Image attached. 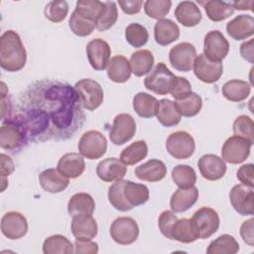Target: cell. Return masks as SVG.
<instances>
[{
    "mask_svg": "<svg viewBox=\"0 0 254 254\" xmlns=\"http://www.w3.org/2000/svg\"><path fill=\"white\" fill-rule=\"evenodd\" d=\"M27 62L26 49L20 36L13 30L4 32L0 37V65L14 72L21 70Z\"/></svg>",
    "mask_w": 254,
    "mask_h": 254,
    "instance_id": "obj_1",
    "label": "cell"
},
{
    "mask_svg": "<svg viewBox=\"0 0 254 254\" xmlns=\"http://www.w3.org/2000/svg\"><path fill=\"white\" fill-rule=\"evenodd\" d=\"M80 106L88 111L97 109L103 102L104 93L101 85L90 78L78 80L74 85Z\"/></svg>",
    "mask_w": 254,
    "mask_h": 254,
    "instance_id": "obj_2",
    "label": "cell"
},
{
    "mask_svg": "<svg viewBox=\"0 0 254 254\" xmlns=\"http://www.w3.org/2000/svg\"><path fill=\"white\" fill-rule=\"evenodd\" d=\"M176 75L164 63H158L153 70L145 77L144 85L147 89L159 95L170 93Z\"/></svg>",
    "mask_w": 254,
    "mask_h": 254,
    "instance_id": "obj_3",
    "label": "cell"
},
{
    "mask_svg": "<svg viewBox=\"0 0 254 254\" xmlns=\"http://www.w3.org/2000/svg\"><path fill=\"white\" fill-rule=\"evenodd\" d=\"M77 149L82 157L89 160L101 158L107 150V141L105 136L97 130H89L80 137Z\"/></svg>",
    "mask_w": 254,
    "mask_h": 254,
    "instance_id": "obj_4",
    "label": "cell"
},
{
    "mask_svg": "<svg viewBox=\"0 0 254 254\" xmlns=\"http://www.w3.org/2000/svg\"><path fill=\"white\" fill-rule=\"evenodd\" d=\"M198 239H206L214 234L220 224L218 213L211 207L203 206L196 210L190 218Z\"/></svg>",
    "mask_w": 254,
    "mask_h": 254,
    "instance_id": "obj_5",
    "label": "cell"
},
{
    "mask_svg": "<svg viewBox=\"0 0 254 254\" xmlns=\"http://www.w3.org/2000/svg\"><path fill=\"white\" fill-rule=\"evenodd\" d=\"M110 235L116 243L130 245L139 237V226L132 217L120 216L111 223Z\"/></svg>",
    "mask_w": 254,
    "mask_h": 254,
    "instance_id": "obj_6",
    "label": "cell"
},
{
    "mask_svg": "<svg viewBox=\"0 0 254 254\" xmlns=\"http://www.w3.org/2000/svg\"><path fill=\"white\" fill-rule=\"evenodd\" d=\"M166 149L175 159H188L194 153L195 143L190 134L186 131H177L169 135L166 140Z\"/></svg>",
    "mask_w": 254,
    "mask_h": 254,
    "instance_id": "obj_7",
    "label": "cell"
},
{
    "mask_svg": "<svg viewBox=\"0 0 254 254\" xmlns=\"http://www.w3.org/2000/svg\"><path fill=\"white\" fill-rule=\"evenodd\" d=\"M252 144L239 136L229 137L221 149V159L229 164L243 163L250 155Z\"/></svg>",
    "mask_w": 254,
    "mask_h": 254,
    "instance_id": "obj_8",
    "label": "cell"
},
{
    "mask_svg": "<svg viewBox=\"0 0 254 254\" xmlns=\"http://www.w3.org/2000/svg\"><path fill=\"white\" fill-rule=\"evenodd\" d=\"M28 138L22 126L15 120L7 118L3 120L0 128V147L4 150L14 151L19 149Z\"/></svg>",
    "mask_w": 254,
    "mask_h": 254,
    "instance_id": "obj_9",
    "label": "cell"
},
{
    "mask_svg": "<svg viewBox=\"0 0 254 254\" xmlns=\"http://www.w3.org/2000/svg\"><path fill=\"white\" fill-rule=\"evenodd\" d=\"M196 57V50L194 46L188 42L176 45L169 53L171 65L175 69L183 72H188L192 69Z\"/></svg>",
    "mask_w": 254,
    "mask_h": 254,
    "instance_id": "obj_10",
    "label": "cell"
},
{
    "mask_svg": "<svg viewBox=\"0 0 254 254\" xmlns=\"http://www.w3.org/2000/svg\"><path fill=\"white\" fill-rule=\"evenodd\" d=\"M136 133V122L128 113L115 116L109 132V139L114 145H123L130 141Z\"/></svg>",
    "mask_w": 254,
    "mask_h": 254,
    "instance_id": "obj_11",
    "label": "cell"
},
{
    "mask_svg": "<svg viewBox=\"0 0 254 254\" xmlns=\"http://www.w3.org/2000/svg\"><path fill=\"white\" fill-rule=\"evenodd\" d=\"M229 52V43L218 30L210 31L204 36L203 55L212 62L221 63Z\"/></svg>",
    "mask_w": 254,
    "mask_h": 254,
    "instance_id": "obj_12",
    "label": "cell"
},
{
    "mask_svg": "<svg viewBox=\"0 0 254 254\" xmlns=\"http://www.w3.org/2000/svg\"><path fill=\"white\" fill-rule=\"evenodd\" d=\"M229 200L234 210L240 215H253L254 192L253 188L242 184L235 185L229 193Z\"/></svg>",
    "mask_w": 254,
    "mask_h": 254,
    "instance_id": "obj_13",
    "label": "cell"
},
{
    "mask_svg": "<svg viewBox=\"0 0 254 254\" xmlns=\"http://www.w3.org/2000/svg\"><path fill=\"white\" fill-rule=\"evenodd\" d=\"M192 68L194 75L205 83L216 82L223 73L222 64L208 60L203 54L196 57Z\"/></svg>",
    "mask_w": 254,
    "mask_h": 254,
    "instance_id": "obj_14",
    "label": "cell"
},
{
    "mask_svg": "<svg viewBox=\"0 0 254 254\" xmlns=\"http://www.w3.org/2000/svg\"><path fill=\"white\" fill-rule=\"evenodd\" d=\"M86 55L93 69L103 70L110 61L111 49L107 42L100 38H96L87 44Z\"/></svg>",
    "mask_w": 254,
    "mask_h": 254,
    "instance_id": "obj_15",
    "label": "cell"
},
{
    "mask_svg": "<svg viewBox=\"0 0 254 254\" xmlns=\"http://www.w3.org/2000/svg\"><path fill=\"white\" fill-rule=\"evenodd\" d=\"M1 231L8 239H20L28 231L26 217L18 211H9L1 218Z\"/></svg>",
    "mask_w": 254,
    "mask_h": 254,
    "instance_id": "obj_16",
    "label": "cell"
},
{
    "mask_svg": "<svg viewBox=\"0 0 254 254\" xmlns=\"http://www.w3.org/2000/svg\"><path fill=\"white\" fill-rule=\"evenodd\" d=\"M200 175L207 181H217L226 173L225 162L214 154H205L197 162Z\"/></svg>",
    "mask_w": 254,
    "mask_h": 254,
    "instance_id": "obj_17",
    "label": "cell"
},
{
    "mask_svg": "<svg viewBox=\"0 0 254 254\" xmlns=\"http://www.w3.org/2000/svg\"><path fill=\"white\" fill-rule=\"evenodd\" d=\"M70 229L76 240H92L97 235V222L91 214L74 215L72 216Z\"/></svg>",
    "mask_w": 254,
    "mask_h": 254,
    "instance_id": "obj_18",
    "label": "cell"
},
{
    "mask_svg": "<svg viewBox=\"0 0 254 254\" xmlns=\"http://www.w3.org/2000/svg\"><path fill=\"white\" fill-rule=\"evenodd\" d=\"M126 165L117 158H106L100 161L96 167L98 178L105 183L122 180L126 175Z\"/></svg>",
    "mask_w": 254,
    "mask_h": 254,
    "instance_id": "obj_19",
    "label": "cell"
},
{
    "mask_svg": "<svg viewBox=\"0 0 254 254\" xmlns=\"http://www.w3.org/2000/svg\"><path fill=\"white\" fill-rule=\"evenodd\" d=\"M39 183L42 189L51 193H58L64 190L68 185V178L62 175L58 169H47L39 175Z\"/></svg>",
    "mask_w": 254,
    "mask_h": 254,
    "instance_id": "obj_20",
    "label": "cell"
},
{
    "mask_svg": "<svg viewBox=\"0 0 254 254\" xmlns=\"http://www.w3.org/2000/svg\"><path fill=\"white\" fill-rule=\"evenodd\" d=\"M198 199V190L192 186L190 188H179L171 196L170 206L175 213L185 212L190 209Z\"/></svg>",
    "mask_w": 254,
    "mask_h": 254,
    "instance_id": "obj_21",
    "label": "cell"
},
{
    "mask_svg": "<svg viewBox=\"0 0 254 254\" xmlns=\"http://www.w3.org/2000/svg\"><path fill=\"white\" fill-rule=\"evenodd\" d=\"M226 32L236 41L245 40L254 34V18L250 15H238L226 24Z\"/></svg>",
    "mask_w": 254,
    "mask_h": 254,
    "instance_id": "obj_22",
    "label": "cell"
},
{
    "mask_svg": "<svg viewBox=\"0 0 254 254\" xmlns=\"http://www.w3.org/2000/svg\"><path fill=\"white\" fill-rule=\"evenodd\" d=\"M136 177L145 182H159L167 175V167L161 160L151 159L135 169Z\"/></svg>",
    "mask_w": 254,
    "mask_h": 254,
    "instance_id": "obj_23",
    "label": "cell"
},
{
    "mask_svg": "<svg viewBox=\"0 0 254 254\" xmlns=\"http://www.w3.org/2000/svg\"><path fill=\"white\" fill-rule=\"evenodd\" d=\"M59 172L68 179H75L82 175L85 170L83 157L77 153H67L58 162Z\"/></svg>",
    "mask_w": 254,
    "mask_h": 254,
    "instance_id": "obj_24",
    "label": "cell"
},
{
    "mask_svg": "<svg viewBox=\"0 0 254 254\" xmlns=\"http://www.w3.org/2000/svg\"><path fill=\"white\" fill-rule=\"evenodd\" d=\"M154 37L157 44L168 46L179 39L180 28L170 19L158 20L154 27Z\"/></svg>",
    "mask_w": 254,
    "mask_h": 254,
    "instance_id": "obj_25",
    "label": "cell"
},
{
    "mask_svg": "<svg viewBox=\"0 0 254 254\" xmlns=\"http://www.w3.org/2000/svg\"><path fill=\"white\" fill-rule=\"evenodd\" d=\"M175 17L185 27H194L201 21V12L192 1L180 2L175 9Z\"/></svg>",
    "mask_w": 254,
    "mask_h": 254,
    "instance_id": "obj_26",
    "label": "cell"
},
{
    "mask_svg": "<svg viewBox=\"0 0 254 254\" xmlns=\"http://www.w3.org/2000/svg\"><path fill=\"white\" fill-rule=\"evenodd\" d=\"M131 72L130 63L125 57L121 55H117L111 58L107 64V75L113 82H126L130 78Z\"/></svg>",
    "mask_w": 254,
    "mask_h": 254,
    "instance_id": "obj_27",
    "label": "cell"
},
{
    "mask_svg": "<svg viewBox=\"0 0 254 254\" xmlns=\"http://www.w3.org/2000/svg\"><path fill=\"white\" fill-rule=\"evenodd\" d=\"M123 194L131 208L146 203L149 199V189L143 184H137L125 180Z\"/></svg>",
    "mask_w": 254,
    "mask_h": 254,
    "instance_id": "obj_28",
    "label": "cell"
},
{
    "mask_svg": "<svg viewBox=\"0 0 254 254\" xmlns=\"http://www.w3.org/2000/svg\"><path fill=\"white\" fill-rule=\"evenodd\" d=\"M156 116L158 121L165 127H173L178 125L182 118V115L175 105V102L167 98L158 101Z\"/></svg>",
    "mask_w": 254,
    "mask_h": 254,
    "instance_id": "obj_29",
    "label": "cell"
},
{
    "mask_svg": "<svg viewBox=\"0 0 254 254\" xmlns=\"http://www.w3.org/2000/svg\"><path fill=\"white\" fill-rule=\"evenodd\" d=\"M198 4L203 6L206 16L209 20L213 22H220L234 13V8L231 3H227L219 0H209V1H198Z\"/></svg>",
    "mask_w": 254,
    "mask_h": 254,
    "instance_id": "obj_30",
    "label": "cell"
},
{
    "mask_svg": "<svg viewBox=\"0 0 254 254\" xmlns=\"http://www.w3.org/2000/svg\"><path fill=\"white\" fill-rule=\"evenodd\" d=\"M95 209L93 197L86 192L74 193L68 200L67 211L70 216L79 214H91Z\"/></svg>",
    "mask_w": 254,
    "mask_h": 254,
    "instance_id": "obj_31",
    "label": "cell"
},
{
    "mask_svg": "<svg viewBox=\"0 0 254 254\" xmlns=\"http://www.w3.org/2000/svg\"><path fill=\"white\" fill-rule=\"evenodd\" d=\"M222 95L229 101L240 102L245 100L251 92V85L244 80L231 79L222 86Z\"/></svg>",
    "mask_w": 254,
    "mask_h": 254,
    "instance_id": "obj_32",
    "label": "cell"
},
{
    "mask_svg": "<svg viewBox=\"0 0 254 254\" xmlns=\"http://www.w3.org/2000/svg\"><path fill=\"white\" fill-rule=\"evenodd\" d=\"M129 63L131 71L136 76H143L152 70L154 56L149 50H139L132 54Z\"/></svg>",
    "mask_w": 254,
    "mask_h": 254,
    "instance_id": "obj_33",
    "label": "cell"
},
{
    "mask_svg": "<svg viewBox=\"0 0 254 254\" xmlns=\"http://www.w3.org/2000/svg\"><path fill=\"white\" fill-rule=\"evenodd\" d=\"M171 239L182 243H191L198 239L191 220L189 218L178 219L172 228Z\"/></svg>",
    "mask_w": 254,
    "mask_h": 254,
    "instance_id": "obj_34",
    "label": "cell"
},
{
    "mask_svg": "<svg viewBox=\"0 0 254 254\" xmlns=\"http://www.w3.org/2000/svg\"><path fill=\"white\" fill-rule=\"evenodd\" d=\"M157 106L158 100L146 92H138L133 97V108L142 118L154 117L156 115Z\"/></svg>",
    "mask_w": 254,
    "mask_h": 254,
    "instance_id": "obj_35",
    "label": "cell"
},
{
    "mask_svg": "<svg viewBox=\"0 0 254 254\" xmlns=\"http://www.w3.org/2000/svg\"><path fill=\"white\" fill-rule=\"evenodd\" d=\"M43 252L45 254H71L74 250L73 244L65 236L56 234L45 239Z\"/></svg>",
    "mask_w": 254,
    "mask_h": 254,
    "instance_id": "obj_36",
    "label": "cell"
},
{
    "mask_svg": "<svg viewBox=\"0 0 254 254\" xmlns=\"http://www.w3.org/2000/svg\"><path fill=\"white\" fill-rule=\"evenodd\" d=\"M239 251V243L230 234H222L212 240L207 249V254H235Z\"/></svg>",
    "mask_w": 254,
    "mask_h": 254,
    "instance_id": "obj_37",
    "label": "cell"
},
{
    "mask_svg": "<svg viewBox=\"0 0 254 254\" xmlns=\"http://www.w3.org/2000/svg\"><path fill=\"white\" fill-rule=\"evenodd\" d=\"M148 155V146L144 140H139L128 147H126L120 154V160L126 166H132L143 159Z\"/></svg>",
    "mask_w": 254,
    "mask_h": 254,
    "instance_id": "obj_38",
    "label": "cell"
},
{
    "mask_svg": "<svg viewBox=\"0 0 254 254\" xmlns=\"http://www.w3.org/2000/svg\"><path fill=\"white\" fill-rule=\"evenodd\" d=\"M175 105L182 116L192 117L198 114L201 110L202 99L197 93L191 91L184 98L176 100Z\"/></svg>",
    "mask_w": 254,
    "mask_h": 254,
    "instance_id": "obj_39",
    "label": "cell"
},
{
    "mask_svg": "<svg viewBox=\"0 0 254 254\" xmlns=\"http://www.w3.org/2000/svg\"><path fill=\"white\" fill-rule=\"evenodd\" d=\"M117 19L118 10L116 3L114 1H105L104 7L97 19L95 20L94 25L98 31L104 32L106 30H109L116 23Z\"/></svg>",
    "mask_w": 254,
    "mask_h": 254,
    "instance_id": "obj_40",
    "label": "cell"
},
{
    "mask_svg": "<svg viewBox=\"0 0 254 254\" xmlns=\"http://www.w3.org/2000/svg\"><path fill=\"white\" fill-rule=\"evenodd\" d=\"M172 179L179 188L187 189L194 186L196 183V174L189 165H178L172 171Z\"/></svg>",
    "mask_w": 254,
    "mask_h": 254,
    "instance_id": "obj_41",
    "label": "cell"
},
{
    "mask_svg": "<svg viewBox=\"0 0 254 254\" xmlns=\"http://www.w3.org/2000/svg\"><path fill=\"white\" fill-rule=\"evenodd\" d=\"M125 39L132 47L141 48L148 42L149 34L143 25L131 23L125 29Z\"/></svg>",
    "mask_w": 254,
    "mask_h": 254,
    "instance_id": "obj_42",
    "label": "cell"
},
{
    "mask_svg": "<svg viewBox=\"0 0 254 254\" xmlns=\"http://www.w3.org/2000/svg\"><path fill=\"white\" fill-rule=\"evenodd\" d=\"M125 180H118L113 183L108 189V200L111 205L119 211H128L132 208L126 202L123 194V187Z\"/></svg>",
    "mask_w": 254,
    "mask_h": 254,
    "instance_id": "obj_43",
    "label": "cell"
},
{
    "mask_svg": "<svg viewBox=\"0 0 254 254\" xmlns=\"http://www.w3.org/2000/svg\"><path fill=\"white\" fill-rule=\"evenodd\" d=\"M103 7L104 2L98 0H78L74 11L81 17L95 22Z\"/></svg>",
    "mask_w": 254,
    "mask_h": 254,
    "instance_id": "obj_44",
    "label": "cell"
},
{
    "mask_svg": "<svg viewBox=\"0 0 254 254\" xmlns=\"http://www.w3.org/2000/svg\"><path fill=\"white\" fill-rule=\"evenodd\" d=\"M68 26L71 32L78 37H86L90 35L95 28L94 22L81 17L75 11H73L69 17Z\"/></svg>",
    "mask_w": 254,
    "mask_h": 254,
    "instance_id": "obj_45",
    "label": "cell"
},
{
    "mask_svg": "<svg viewBox=\"0 0 254 254\" xmlns=\"http://www.w3.org/2000/svg\"><path fill=\"white\" fill-rule=\"evenodd\" d=\"M45 17L53 23H60L65 19L68 13V4L64 0L51 1L44 10Z\"/></svg>",
    "mask_w": 254,
    "mask_h": 254,
    "instance_id": "obj_46",
    "label": "cell"
},
{
    "mask_svg": "<svg viewBox=\"0 0 254 254\" xmlns=\"http://www.w3.org/2000/svg\"><path fill=\"white\" fill-rule=\"evenodd\" d=\"M233 132L236 136L254 143V122L247 115L238 116L233 122Z\"/></svg>",
    "mask_w": 254,
    "mask_h": 254,
    "instance_id": "obj_47",
    "label": "cell"
},
{
    "mask_svg": "<svg viewBox=\"0 0 254 254\" xmlns=\"http://www.w3.org/2000/svg\"><path fill=\"white\" fill-rule=\"evenodd\" d=\"M172 1L170 0H147L144 3L145 13L153 19L162 20L170 12Z\"/></svg>",
    "mask_w": 254,
    "mask_h": 254,
    "instance_id": "obj_48",
    "label": "cell"
},
{
    "mask_svg": "<svg viewBox=\"0 0 254 254\" xmlns=\"http://www.w3.org/2000/svg\"><path fill=\"white\" fill-rule=\"evenodd\" d=\"M177 220L178 217L172 210H164L160 214L158 219V226L164 236L171 239V231Z\"/></svg>",
    "mask_w": 254,
    "mask_h": 254,
    "instance_id": "obj_49",
    "label": "cell"
},
{
    "mask_svg": "<svg viewBox=\"0 0 254 254\" xmlns=\"http://www.w3.org/2000/svg\"><path fill=\"white\" fill-rule=\"evenodd\" d=\"M190 92H191V85H190V81L186 77L176 75L174 84H173L172 89L170 91L171 95L176 100H179V99L184 98L185 96H187Z\"/></svg>",
    "mask_w": 254,
    "mask_h": 254,
    "instance_id": "obj_50",
    "label": "cell"
},
{
    "mask_svg": "<svg viewBox=\"0 0 254 254\" xmlns=\"http://www.w3.org/2000/svg\"><path fill=\"white\" fill-rule=\"evenodd\" d=\"M253 175H254L253 164H245L237 170V179L240 181L242 185L247 186L249 188H254Z\"/></svg>",
    "mask_w": 254,
    "mask_h": 254,
    "instance_id": "obj_51",
    "label": "cell"
},
{
    "mask_svg": "<svg viewBox=\"0 0 254 254\" xmlns=\"http://www.w3.org/2000/svg\"><path fill=\"white\" fill-rule=\"evenodd\" d=\"M74 253L76 254H95L98 252V244L91 240L79 241L75 240L74 242Z\"/></svg>",
    "mask_w": 254,
    "mask_h": 254,
    "instance_id": "obj_52",
    "label": "cell"
},
{
    "mask_svg": "<svg viewBox=\"0 0 254 254\" xmlns=\"http://www.w3.org/2000/svg\"><path fill=\"white\" fill-rule=\"evenodd\" d=\"M253 222L254 219L250 218L246 221H244L241 226H240V235L243 239V241L248 244L249 246H253L254 245V235H253Z\"/></svg>",
    "mask_w": 254,
    "mask_h": 254,
    "instance_id": "obj_53",
    "label": "cell"
},
{
    "mask_svg": "<svg viewBox=\"0 0 254 254\" xmlns=\"http://www.w3.org/2000/svg\"><path fill=\"white\" fill-rule=\"evenodd\" d=\"M118 4L125 14L134 15L141 11L143 1L142 0H119Z\"/></svg>",
    "mask_w": 254,
    "mask_h": 254,
    "instance_id": "obj_54",
    "label": "cell"
},
{
    "mask_svg": "<svg viewBox=\"0 0 254 254\" xmlns=\"http://www.w3.org/2000/svg\"><path fill=\"white\" fill-rule=\"evenodd\" d=\"M0 159H1V179H6L7 176H10L14 172L15 167L9 156L5 154H1Z\"/></svg>",
    "mask_w": 254,
    "mask_h": 254,
    "instance_id": "obj_55",
    "label": "cell"
},
{
    "mask_svg": "<svg viewBox=\"0 0 254 254\" xmlns=\"http://www.w3.org/2000/svg\"><path fill=\"white\" fill-rule=\"evenodd\" d=\"M240 55L247 62L253 64L254 60V52H253V40H249L244 42L240 46Z\"/></svg>",
    "mask_w": 254,
    "mask_h": 254,
    "instance_id": "obj_56",
    "label": "cell"
},
{
    "mask_svg": "<svg viewBox=\"0 0 254 254\" xmlns=\"http://www.w3.org/2000/svg\"><path fill=\"white\" fill-rule=\"evenodd\" d=\"M232 7L237 10H251L252 5H253V1H236V2H231Z\"/></svg>",
    "mask_w": 254,
    "mask_h": 254,
    "instance_id": "obj_57",
    "label": "cell"
}]
</instances>
